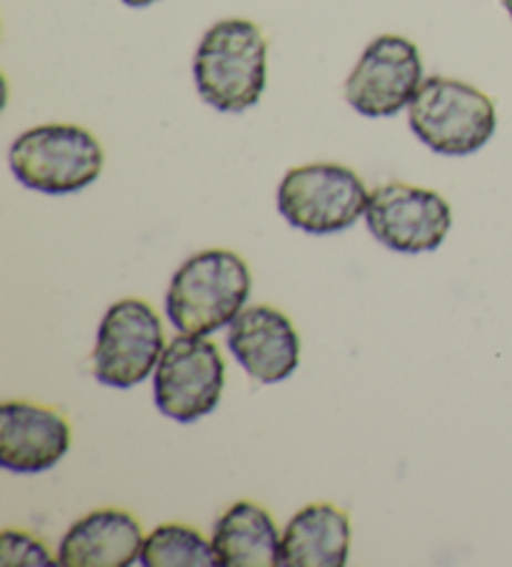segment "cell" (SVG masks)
I'll list each match as a JSON object with an SVG mask.
<instances>
[{
    "instance_id": "1",
    "label": "cell",
    "mask_w": 512,
    "mask_h": 567,
    "mask_svg": "<svg viewBox=\"0 0 512 567\" xmlns=\"http://www.w3.org/2000/svg\"><path fill=\"white\" fill-rule=\"evenodd\" d=\"M195 87L221 113H243L260 101L268 81V41L243 18L218 21L195 51Z\"/></svg>"
},
{
    "instance_id": "2",
    "label": "cell",
    "mask_w": 512,
    "mask_h": 567,
    "mask_svg": "<svg viewBox=\"0 0 512 567\" xmlns=\"http://www.w3.org/2000/svg\"><path fill=\"white\" fill-rule=\"evenodd\" d=\"M250 286V268L238 252H195L175 270L165 292V316L178 332L211 336L240 316Z\"/></svg>"
},
{
    "instance_id": "3",
    "label": "cell",
    "mask_w": 512,
    "mask_h": 567,
    "mask_svg": "<svg viewBox=\"0 0 512 567\" xmlns=\"http://www.w3.org/2000/svg\"><path fill=\"white\" fill-rule=\"evenodd\" d=\"M8 163L25 188L43 195H71L101 178L105 153L81 125L51 123L18 135Z\"/></svg>"
},
{
    "instance_id": "4",
    "label": "cell",
    "mask_w": 512,
    "mask_h": 567,
    "mask_svg": "<svg viewBox=\"0 0 512 567\" xmlns=\"http://www.w3.org/2000/svg\"><path fill=\"white\" fill-rule=\"evenodd\" d=\"M410 128L440 155H472L495 133V105L480 87L455 78H426L408 105Z\"/></svg>"
},
{
    "instance_id": "5",
    "label": "cell",
    "mask_w": 512,
    "mask_h": 567,
    "mask_svg": "<svg viewBox=\"0 0 512 567\" xmlns=\"http://www.w3.org/2000/svg\"><path fill=\"white\" fill-rule=\"evenodd\" d=\"M368 198L370 193L356 171L338 163H310L285 173L278 210L308 236H332L366 215Z\"/></svg>"
},
{
    "instance_id": "6",
    "label": "cell",
    "mask_w": 512,
    "mask_h": 567,
    "mask_svg": "<svg viewBox=\"0 0 512 567\" xmlns=\"http://www.w3.org/2000/svg\"><path fill=\"white\" fill-rule=\"evenodd\" d=\"M225 388V360L205 336L181 332L155 368V405L165 417L195 423L218 408Z\"/></svg>"
},
{
    "instance_id": "7",
    "label": "cell",
    "mask_w": 512,
    "mask_h": 567,
    "mask_svg": "<svg viewBox=\"0 0 512 567\" xmlns=\"http://www.w3.org/2000/svg\"><path fill=\"white\" fill-rule=\"evenodd\" d=\"M165 353L163 326L145 300L125 298L107 308L98 328L93 373L98 383L127 390L153 373Z\"/></svg>"
},
{
    "instance_id": "8",
    "label": "cell",
    "mask_w": 512,
    "mask_h": 567,
    "mask_svg": "<svg viewBox=\"0 0 512 567\" xmlns=\"http://www.w3.org/2000/svg\"><path fill=\"white\" fill-rule=\"evenodd\" d=\"M368 230L400 256H420L442 246L452 213L440 193L408 183H386L370 193L366 208Z\"/></svg>"
},
{
    "instance_id": "9",
    "label": "cell",
    "mask_w": 512,
    "mask_h": 567,
    "mask_svg": "<svg viewBox=\"0 0 512 567\" xmlns=\"http://www.w3.org/2000/svg\"><path fill=\"white\" fill-rule=\"evenodd\" d=\"M422 58L402 35H380L362 51L346 81V101L366 118H392L420 91Z\"/></svg>"
},
{
    "instance_id": "10",
    "label": "cell",
    "mask_w": 512,
    "mask_h": 567,
    "mask_svg": "<svg viewBox=\"0 0 512 567\" xmlns=\"http://www.w3.org/2000/svg\"><path fill=\"white\" fill-rule=\"evenodd\" d=\"M71 450V423L61 410L6 400L0 405V465L16 475L53 471Z\"/></svg>"
},
{
    "instance_id": "11",
    "label": "cell",
    "mask_w": 512,
    "mask_h": 567,
    "mask_svg": "<svg viewBox=\"0 0 512 567\" xmlns=\"http://www.w3.org/2000/svg\"><path fill=\"white\" fill-rule=\"evenodd\" d=\"M228 348L258 383H280L300 365V336L290 318L273 306L240 310L231 322Z\"/></svg>"
},
{
    "instance_id": "12",
    "label": "cell",
    "mask_w": 512,
    "mask_h": 567,
    "mask_svg": "<svg viewBox=\"0 0 512 567\" xmlns=\"http://www.w3.org/2000/svg\"><path fill=\"white\" fill-rule=\"evenodd\" d=\"M143 527L135 515L117 507H103L71 525L58 547L63 567H127L141 563Z\"/></svg>"
},
{
    "instance_id": "13",
    "label": "cell",
    "mask_w": 512,
    "mask_h": 567,
    "mask_svg": "<svg viewBox=\"0 0 512 567\" xmlns=\"http://www.w3.org/2000/svg\"><path fill=\"white\" fill-rule=\"evenodd\" d=\"M350 553V517L330 503H313L290 517L278 567H342Z\"/></svg>"
},
{
    "instance_id": "14",
    "label": "cell",
    "mask_w": 512,
    "mask_h": 567,
    "mask_svg": "<svg viewBox=\"0 0 512 567\" xmlns=\"http://www.w3.org/2000/svg\"><path fill=\"white\" fill-rule=\"evenodd\" d=\"M213 550L218 567H278L280 533L265 507L240 501L215 523Z\"/></svg>"
},
{
    "instance_id": "15",
    "label": "cell",
    "mask_w": 512,
    "mask_h": 567,
    "mask_svg": "<svg viewBox=\"0 0 512 567\" xmlns=\"http://www.w3.org/2000/svg\"><path fill=\"white\" fill-rule=\"evenodd\" d=\"M143 567H215L218 557H215L213 543L195 530L191 525L167 523L157 525L155 530L145 537L143 553H141Z\"/></svg>"
},
{
    "instance_id": "16",
    "label": "cell",
    "mask_w": 512,
    "mask_h": 567,
    "mask_svg": "<svg viewBox=\"0 0 512 567\" xmlns=\"http://www.w3.org/2000/svg\"><path fill=\"white\" fill-rule=\"evenodd\" d=\"M0 565L48 567V565H58V560H53L51 553H48V547L31 533L3 530V537H0Z\"/></svg>"
},
{
    "instance_id": "17",
    "label": "cell",
    "mask_w": 512,
    "mask_h": 567,
    "mask_svg": "<svg viewBox=\"0 0 512 567\" xmlns=\"http://www.w3.org/2000/svg\"><path fill=\"white\" fill-rule=\"evenodd\" d=\"M123 3L131 6V8H145V6L157 3V0H123Z\"/></svg>"
},
{
    "instance_id": "18",
    "label": "cell",
    "mask_w": 512,
    "mask_h": 567,
    "mask_svg": "<svg viewBox=\"0 0 512 567\" xmlns=\"http://www.w3.org/2000/svg\"><path fill=\"white\" fill-rule=\"evenodd\" d=\"M502 6H505V11H508L510 18H512V0H502Z\"/></svg>"
}]
</instances>
